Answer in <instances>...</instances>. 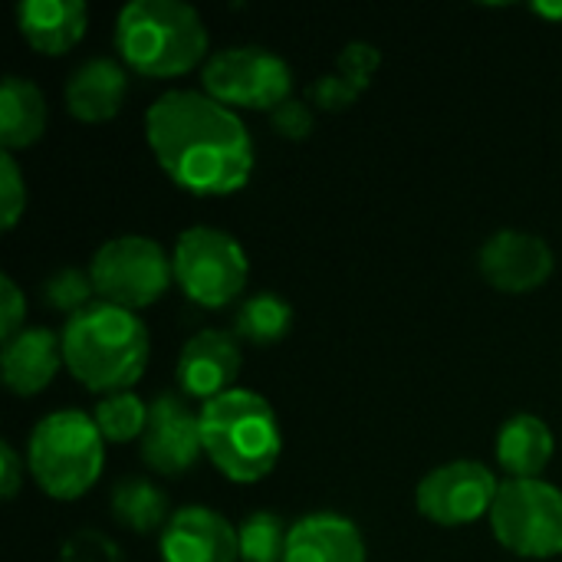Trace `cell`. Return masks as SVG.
I'll use <instances>...</instances> for the list:
<instances>
[{"label": "cell", "mask_w": 562, "mask_h": 562, "mask_svg": "<svg viewBox=\"0 0 562 562\" xmlns=\"http://www.w3.org/2000/svg\"><path fill=\"white\" fill-rule=\"evenodd\" d=\"M145 138L161 171L198 198L240 191L254 175L244 119L198 89H168L145 112Z\"/></svg>", "instance_id": "6da1fadb"}, {"label": "cell", "mask_w": 562, "mask_h": 562, "mask_svg": "<svg viewBox=\"0 0 562 562\" xmlns=\"http://www.w3.org/2000/svg\"><path fill=\"white\" fill-rule=\"evenodd\" d=\"M63 366L89 392H132L145 375L151 342L145 323L105 300L69 316L63 326Z\"/></svg>", "instance_id": "7a4b0ae2"}, {"label": "cell", "mask_w": 562, "mask_h": 562, "mask_svg": "<svg viewBox=\"0 0 562 562\" xmlns=\"http://www.w3.org/2000/svg\"><path fill=\"white\" fill-rule=\"evenodd\" d=\"M207 26L184 0H132L115 16V49L125 66L171 79L207 56Z\"/></svg>", "instance_id": "3957f363"}, {"label": "cell", "mask_w": 562, "mask_h": 562, "mask_svg": "<svg viewBox=\"0 0 562 562\" xmlns=\"http://www.w3.org/2000/svg\"><path fill=\"white\" fill-rule=\"evenodd\" d=\"M201 438L211 464L234 484L263 481L283 448L273 405L250 389H231L201 405Z\"/></svg>", "instance_id": "277c9868"}, {"label": "cell", "mask_w": 562, "mask_h": 562, "mask_svg": "<svg viewBox=\"0 0 562 562\" xmlns=\"http://www.w3.org/2000/svg\"><path fill=\"white\" fill-rule=\"evenodd\" d=\"M26 468L53 501H76L92 491L105 468V438L95 418L63 408L36 422L26 445Z\"/></svg>", "instance_id": "5b68a950"}, {"label": "cell", "mask_w": 562, "mask_h": 562, "mask_svg": "<svg viewBox=\"0 0 562 562\" xmlns=\"http://www.w3.org/2000/svg\"><path fill=\"white\" fill-rule=\"evenodd\" d=\"M175 283L204 310L231 306L250 277V260L240 240L221 227H188L178 234L175 254Z\"/></svg>", "instance_id": "8992f818"}, {"label": "cell", "mask_w": 562, "mask_h": 562, "mask_svg": "<svg viewBox=\"0 0 562 562\" xmlns=\"http://www.w3.org/2000/svg\"><path fill=\"white\" fill-rule=\"evenodd\" d=\"M89 277L105 303L135 313L168 293L175 280V263L158 240L145 234H122L105 240L92 254Z\"/></svg>", "instance_id": "52a82bcc"}, {"label": "cell", "mask_w": 562, "mask_h": 562, "mask_svg": "<svg viewBox=\"0 0 562 562\" xmlns=\"http://www.w3.org/2000/svg\"><path fill=\"white\" fill-rule=\"evenodd\" d=\"M491 530L504 550L524 560H550L562 553V491L530 477L504 481L491 510Z\"/></svg>", "instance_id": "ba28073f"}, {"label": "cell", "mask_w": 562, "mask_h": 562, "mask_svg": "<svg viewBox=\"0 0 562 562\" xmlns=\"http://www.w3.org/2000/svg\"><path fill=\"white\" fill-rule=\"evenodd\" d=\"M204 92L237 109H277L290 99L293 69L267 46H227L201 69Z\"/></svg>", "instance_id": "9c48e42d"}, {"label": "cell", "mask_w": 562, "mask_h": 562, "mask_svg": "<svg viewBox=\"0 0 562 562\" xmlns=\"http://www.w3.org/2000/svg\"><path fill=\"white\" fill-rule=\"evenodd\" d=\"M501 481L497 474L481 461H451L435 471H428L415 491V504L422 517H428L438 527H464L491 517L497 501Z\"/></svg>", "instance_id": "30bf717a"}, {"label": "cell", "mask_w": 562, "mask_h": 562, "mask_svg": "<svg viewBox=\"0 0 562 562\" xmlns=\"http://www.w3.org/2000/svg\"><path fill=\"white\" fill-rule=\"evenodd\" d=\"M201 454V412H191V405L175 392H161L158 398H151L148 425L142 435V461L155 474L181 477L198 464Z\"/></svg>", "instance_id": "8fae6325"}, {"label": "cell", "mask_w": 562, "mask_h": 562, "mask_svg": "<svg viewBox=\"0 0 562 562\" xmlns=\"http://www.w3.org/2000/svg\"><path fill=\"white\" fill-rule=\"evenodd\" d=\"M477 267L494 290L510 293V296H524V293L540 290L553 277L557 254L540 234L504 227L484 240Z\"/></svg>", "instance_id": "7c38bea8"}, {"label": "cell", "mask_w": 562, "mask_h": 562, "mask_svg": "<svg viewBox=\"0 0 562 562\" xmlns=\"http://www.w3.org/2000/svg\"><path fill=\"white\" fill-rule=\"evenodd\" d=\"M240 339L227 329H201L191 336L178 356V385L188 398L201 405L231 392L240 375Z\"/></svg>", "instance_id": "4fadbf2b"}, {"label": "cell", "mask_w": 562, "mask_h": 562, "mask_svg": "<svg viewBox=\"0 0 562 562\" xmlns=\"http://www.w3.org/2000/svg\"><path fill=\"white\" fill-rule=\"evenodd\" d=\"M165 562H240L237 527L211 507H184L161 530Z\"/></svg>", "instance_id": "5bb4252c"}, {"label": "cell", "mask_w": 562, "mask_h": 562, "mask_svg": "<svg viewBox=\"0 0 562 562\" xmlns=\"http://www.w3.org/2000/svg\"><path fill=\"white\" fill-rule=\"evenodd\" d=\"M128 92V72L112 56L82 59L66 79V109L79 122H105L119 115Z\"/></svg>", "instance_id": "9a60e30c"}, {"label": "cell", "mask_w": 562, "mask_h": 562, "mask_svg": "<svg viewBox=\"0 0 562 562\" xmlns=\"http://www.w3.org/2000/svg\"><path fill=\"white\" fill-rule=\"evenodd\" d=\"M283 562H366V540L342 514H306L290 527Z\"/></svg>", "instance_id": "2e32d148"}, {"label": "cell", "mask_w": 562, "mask_h": 562, "mask_svg": "<svg viewBox=\"0 0 562 562\" xmlns=\"http://www.w3.org/2000/svg\"><path fill=\"white\" fill-rule=\"evenodd\" d=\"M63 366V339L49 329H23L10 342H3L0 369L3 382L16 395H36L43 392Z\"/></svg>", "instance_id": "e0dca14e"}, {"label": "cell", "mask_w": 562, "mask_h": 562, "mask_svg": "<svg viewBox=\"0 0 562 562\" xmlns=\"http://www.w3.org/2000/svg\"><path fill=\"white\" fill-rule=\"evenodd\" d=\"M16 23L36 53L63 56L86 36L89 10L82 0H23L16 7Z\"/></svg>", "instance_id": "ac0fdd59"}, {"label": "cell", "mask_w": 562, "mask_h": 562, "mask_svg": "<svg viewBox=\"0 0 562 562\" xmlns=\"http://www.w3.org/2000/svg\"><path fill=\"white\" fill-rule=\"evenodd\" d=\"M557 454L553 428L540 415H514L497 435V461L514 481H530L547 471Z\"/></svg>", "instance_id": "d6986e66"}, {"label": "cell", "mask_w": 562, "mask_h": 562, "mask_svg": "<svg viewBox=\"0 0 562 562\" xmlns=\"http://www.w3.org/2000/svg\"><path fill=\"white\" fill-rule=\"evenodd\" d=\"M46 128V99L36 82L7 76L0 89V142L3 151L33 145Z\"/></svg>", "instance_id": "ffe728a7"}, {"label": "cell", "mask_w": 562, "mask_h": 562, "mask_svg": "<svg viewBox=\"0 0 562 562\" xmlns=\"http://www.w3.org/2000/svg\"><path fill=\"white\" fill-rule=\"evenodd\" d=\"M112 517L132 533H155L168 527V494L148 477H122L112 487Z\"/></svg>", "instance_id": "44dd1931"}, {"label": "cell", "mask_w": 562, "mask_h": 562, "mask_svg": "<svg viewBox=\"0 0 562 562\" xmlns=\"http://www.w3.org/2000/svg\"><path fill=\"white\" fill-rule=\"evenodd\" d=\"M293 329V306L280 293H254L237 306L234 336L250 346H273Z\"/></svg>", "instance_id": "7402d4cb"}, {"label": "cell", "mask_w": 562, "mask_h": 562, "mask_svg": "<svg viewBox=\"0 0 562 562\" xmlns=\"http://www.w3.org/2000/svg\"><path fill=\"white\" fill-rule=\"evenodd\" d=\"M92 418H95V425H99V431H102L105 441L125 445V441L145 435L148 402H142L135 392H112V395L99 398Z\"/></svg>", "instance_id": "603a6c76"}, {"label": "cell", "mask_w": 562, "mask_h": 562, "mask_svg": "<svg viewBox=\"0 0 562 562\" xmlns=\"http://www.w3.org/2000/svg\"><path fill=\"white\" fill-rule=\"evenodd\" d=\"M237 540H240V562H283L290 527L283 524V517L270 510H257L237 527Z\"/></svg>", "instance_id": "cb8c5ba5"}, {"label": "cell", "mask_w": 562, "mask_h": 562, "mask_svg": "<svg viewBox=\"0 0 562 562\" xmlns=\"http://www.w3.org/2000/svg\"><path fill=\"white\" fill-rule=\"evenodd\" d=\"M92 296H95L92 277L89 270H79V267H63L43 283V303L66 313V319L92 306Z\"/></svg>", "instance_id": "d4e9b609"}, {"label": "cell", "mask_w": 562, "mask_h": 562, "mask_svg": "<svg viewBox=\"0 0 562 562\" xmlns=\"http://www.w3.org/2000/svg\"><path fill=\"white\" fill-rule=\"evenodd\" d=\"M26 211V181L10 151L0 155V224L3 231H13L16 221Z\"/></svg>", "instance_id": "484cf974"}, {"label": "cell", "mask_w": 562, "mask_h": 562, "mask_svg": "<svg viewBox=\"0 0 562 562\" xmlns=\"http://www.w3.org/2000/svg\"><path fill=\"white\" fill-rule=\"evenodd\" d=\"M382 66V53L375 43H366V40H352L339 49L336 56V72H342L352 86H359L362 92L369 89V82L375 79Z\"/></svg>", "instance_id": "4316f807"}, {"label": "cell", "mask_w": 562, "mask_h": 562, "mask_svg": "<svg viewBox=\"0 0 562 562\" xmlns=\"http://www.w3.org/2000/svg\"><path fill=\"white\" fill-rule=\"evenodd\" d=\"M306 95H310V105H319L326 112H342V109L356 105V99L362 95V89L352 86L342 72L333 69L326 76H319L316 82H310Z\"/></svg>", "instance_id": "83f0119b"}, {"label": "cell", "mask_w": 562, "mask_h": 562, "mask_svg": "<svg viewBox=\"0 0 562 562\" xmlns=\"http://www.w3.org/2000/svg\"><path fill=\"white\" fill-rule=\"evenodd\" d=\"M270 122H273L277 135H283V138H290V142H303V138L313 132L316 115H313L310 99H293V95H290L283 105H277V109L270 112Z\"/></svg>", "instance_id": "f1b7e54d"}, {"label": "cell", "mask_w": 562, "mask_h": 562, "mask_svg": "<svg viewBox=\"0 0 562 562\" xmlns=\"http://www.w3.org/2000/svg\"><path fill=\"white\" fill-rule=\"evenodd\" d=\"M63 562H122V557L109 537H102L95 530H79L66 540Z\"/></svg>", "instance_id": "f546056e"}, {"label": "cell", "mask_w": 562, "mask_h": 562, "mask_svg": "<svg viewBox=\"0 0 562 562\" xmlns=\"http://www.w3.org/2000/svg\"><path fill=\"white\" fill-rule=\"evenodd\" d=\"M26 300L20 293V286L10 277H0V339L10 342L13 336H20L26 326Z\"/></svg>", "instance_id": "4dcf8cb0"}, {"label": "cell", "mask_w": 562, "mask_h": 562, "mask_svg": "<svg viewBox=\"0 0 562 562\" xmlns=\"http://www.w3.org/2000/svg\"><path fill=\"white\" fill-rule=\"evenodd\" d=\"M23 471L26 468H23L16 448L10 441H3L0 445V494H3V501H13L16 497V491L23 484Z\"/></svg>", "instance_id": "1f68e13d"}, {"label": "cell", "mask_w": 562, "mask_h": 562, "mask_svg": "<svg viewBox=\"0 0 562 562\" xmlns=\"http://www.w3.org/2000/svg\"><path fill=\"white\" fill-rule=\"evenodd\" d=\"M537 10L547 13V16H562V3H553V7L550 3H537Z\"/></svg>", "instance_id": "d6a6232c"}]
</instances>
